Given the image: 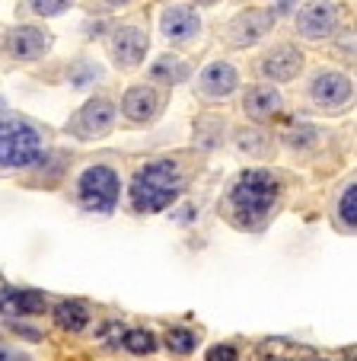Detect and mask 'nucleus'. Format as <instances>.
<instances>
[{"label": "nucleus", "mask_w": 357, "mask_h": 361, "mask_svg": "<svg viewBox=\"0 0 357 361\" xmlns=\"http://www.w3.org/2000/svg\"><path fill=\"white\" fill-rule=\"evenodd\" d=\"M281 195L284 185L271 170H262V166L243 170L230 183L220 202V214H227V221L239 231H262L281 204Z\"/></svg>", "instance_id": "nucleus-1"}, {"label": "nucleus", "mask_w": 357, "mask_h": 361, "mask_svg": "<svg viewBox=\"0 0 357 361\" xmlns=\"http://www.w3.org/2000/svg\"><path fill=\"white\" fill-rule=\"evenodd\" d=\"M185 185H189V173H185L179 157L147 160L131 176V189H128L131 208L137 214H160L182 198Z\"/></svg>", "instance_id": "nucleus-2"}, {"label": "nucleus", "mask_w": 357, "mask_h": 361, "mask_svg": "<svg viewBox=\"0 0 357 361\" xmlns=\"http://www.w3.org/2000/svg\"><path fill=\"white\" fill-rule=\"evenodd\" d=\"M42 154H45V131L32 118H0V173L32 170Z\"/></svg>", "instance_id": "nucleus-3"}, {"label": "nucleus", "mask_w": 357, "mask_h": 361, "mask_svg": "<svg viewBox=\"0 0 357 361\" xmlns=\"http://www.w3.org/2000/svg\"><path fill=\"white\" fill-rule=\"evenodd\" d=\"M122 198V179L118 170L108 164H93L77 176V202L83 212L93 214H112Z\"/></svg>", "instance_id": "nucleus-4"}, {"label": "nucleus", "mask_w": 357, "mask_h": 361, "mask_svg": "<svg viewBox=\"0 0 357 361\" xmlns=\"http://www.w3.org/2000/svg\"><path fill=\"white\" fill-rule=\"evenodd\" d=\"M54 48V32L35 23H16V26L0 29V55L13 64H35L48 58Z\"/></svg>", "instance_id": "nucleus-5"}, {"label": "nucleus", "mask_w": 357, "mask_h": 361, "mask_svg": "<svg viewBox=\"0 0 357 361\" xmlns=\"http://www.w3.org/2000/svg\"><path fill=\"white\" fill-rule=\"evenodd\" d=\"M150 51V35L141 23H118L106 39V55L115 71H137L147 61Z\"/></svg>", "instance_id": "nucleus-6"}, {"label": "nucleus", "mask_w": 357, "mask_h": 361, "mask_svg": "<svg viewBox=\"0 0 357 361\" xmlns=\"http://www.w3.org/2000/svg\"><path fill=\"white\" fill-rule=\"evenodd\" d=\"M277 26L275 7H246L223 23L220 42L230 48H256L262 39H268L271 29Z\"/></svg>", "instance_id": "nucleus-7"}, {"label": "nucleus", "mask_w": 357, "mask_h": 361, "mask_svg": "<svg viewBox=\"0 0 357 361\" xmlns=\"http://www.w3.org/2000/svg\"><path fill=\"white\" fill-rule=\"evenodd\" d=\"M306 99L319 112H344L354 102V80L344 71L319 68L306 83Z\"/></svg>", "instance_id": "nucleus-8"}, {"label": "nucleus", "mask_w": 357, "mask_h": 361, "mask_svg": "<svg viewBox=\"0 0 357 361\" xmlns=\"http://www.w3.org/2000/svg\"><path fill=\"white\" fill-rule=\"evenodd\" d=\"M115 118H118V106L108 96H89L80 109L68 118L64 131L77 141H102L106 135H112Z\"/></svg>", "instance_id": "nucleus-9"}, {"label": "nucleus", "mask_w": 357, "mask_h": 361, "mask_svg": "<svg viewBox=\"0 0 357 361\" xmlns=\"http://www.w3.org/2000/svg\"><path fill=\"white\" fill-rule=\"evenodd\" d=\"M306 68V55L303 48L294 45V42H277V45L265 48L256 61V74L262 77V83H294L296 77L303 74Z\"/></svg>", "instance_id": "nucleus-10"}, {"label": "nucleus", "mask_w": 357, "mask_h": 361, "mask_svg": "<svg viewBox=\"0 0 357 361\" xmlns=\"http://www.w3.org/2000/svg\"><path fill=\"white\" fill-rule=\"evenodd\" d=\"M294 26L303 42L335 39V32L342 29V7H338V0H306L296 10Z\"/></svg>", "instance_id": "nucleus-11"}, {"label": "nucleus", "mask_w": 357, "mask_h": 361, "mask_svg": "<svg viewBox=\"0 0 357 361\" xmlns=\"http://www.w3.org/2000/svg\"><path fill=\"white\" fill-rule=\"evenodd\" d=\"M166 99H169L166 90H160V87H154V83L144 80V83H134V87L125 90L118 112H122L131 125H150L163 116Z\"/></svg>", "instance_id": "nucleus-12"}, {"label": "nucleus", "mask_w": 357, "mask_h": 361, "mask_svg": "<svg viewBox=\"0 0 357 361\" xmlns=\"http://www.w3.org/2000/svg\"><path fill=\"white\" fill-rule=\"evenodd\" d=\"M204 23H201V13H198L192 4H169L166 10L160 13V32L169 45L182 48V45H192V42L201 35Z\"/></svg>", "instance_id": "nucleus-13"}, {"label": "nucleus", "mask_w": 357, "mask_h": 361, "mask_svg": "<svg viewBox=\"0 0 357 361\" xmlns=\"http://www.w3.org/2000/svg\"><path fill=\"white\" fill-rule=\"evenodd\" d=\"M239 90V68H236L233 61H211L208 68L198 71L195 77V96H201V99H230V96Z\"/></svg>", "instance_id": "nucleus-14"}, {"label": "nucleus", "mask_w": 357, "mask_h": 361, "mask_svg": "<svg viewBox=\"0 0 357 361\" xmlns=\"http://www.w3.org/2000/svg\"><path fill=\"white\" fill-rule=\"evenodd\" d=\"M284 109V96L271 83H252L243 93V112L252 122H268Z\"/></svg>", "instance_id": "nucleus-15"}, {"label": "nucleus", "mask_w": 357, "mask_h": 361, "mask_svg": "<svg viewBox=\"0 0 357 361\" xmlns=\"http://www.w3.org/2000/svg\"><path fill=\"white\" fill-rule=\"evenodd\" d=\"M185 80H192V64H189V58L173 55V51L154 58V64L147 68V83L166 90V93L173 87H179V83H185Z\"/></svg>", "instance_id": "nucleus-16"}, {"label": "nucleus", "mask_w": 357, "mask_h": 361, "mask_svg": "<svg viewBox=\"0 0 357 361\" xmlns=\"http://www.w3.org/2000/svg\"><path fill=\"white\" fill-rule=\"evenodd\" d=\"M48 298L32 288H7L0 294V314L4 317H35L45 314Z\"/></svg>", "instance_id": "nucleus-17"}, {"label": "nucleus", "mask_w": 357, "mask_h": 361, "mask_svg": "<svg viewBox=\"0 0 357 361\" xmlns=\"http://www.w3.org/2000/svg\"><path fill=\"white\" fill-rule=\"evenodd\" d=\"M252 361H313V352L290 339H262Z\"/></svg>", "instance_id": "nucleus-18"}, {"label": "nucleus", "mask_w": 357, "mask_h": 361, "mask_svg": "<svg viewBox=\"0 0 357 361\" xmlns=\"http://www.w3.org/2000/svg\"><path fill=\"white\" fill-rule=\"evenodd\" d=\"M54 323L61 329H68V333H80L89 323V307L83 300H61L54 307Z\"/></svg>", "instance_id": "nucleus-19"}, {"label": "nucleus", "mask_w": 357, "mask_h": 361, "mask_svg": "<svg viewBox=\"0 0 357 361\" xmlns=\"http://www.w3.org/2000/svg\"><path fill=\"white\" fill-rule=\"evenodd\" d=\"M335 218H338V227H342L344 233H354V227H357V183L354 179H351V183L342 189V195H338Z\"/></svg>", "instance_id": "nucleus-20"}, {"label": "nucleus", "mask_w": 357, "mask_h": 361, "mask_svg": "<svg viewBox=\"0 0 357 361\" xmlns=\"http://www.w3.org/2000/svg\"><path fill=\"white\" fill-rule=\"evenodd\" d=\"M102 77H106V71H102L96 61H89L87 55H80V58H77V61L68 68V80H70V87H74V90L93 87V83L102 80Z\"/></svg>", "instance_id": "nucleus-21"}, {"label": "nucleus", "mask_w": 357, "mask_h": 361, "mask_svg": "<svg viewBox=\"0 0 357 361\" xmlns=\"http://www.w3.org/2000/svg\"><path fill=\"white\" fill-rule=\"evenodd\" d=\"M74 7V0H23V13L35 16V20H54L64 16Z\"/></svg>", "instance_id": "nucleus-22"}, {"label": "nucleus", "mask_w": 357, "mask_h": 361, "mask_svg": "<svg viewBox=\"0 0 357 361\" xmlns=\"http://www.w3.org/2000/svg\"><path fill=\"white\" fill-rule=\"evenodd\" d=\"M166 348L173 355H192L198 348V333L185 326H173L166 329Z\"/></svg>", "instance_id": "nucleus-23"}, {"label": "nucleus", "mask_w": 357, "mask_h": 361, "mask_svg": "<svg viewBox=\"0 0 357 361\" xmlns=\"http://www.w3.org/2000/svg\"><path fill=\"white\" fill-rule=\"evenodd\" d=\"M122 345L131 355H154L156 352V336L150 329H125Z\"/></svg>", "instance_id": "nucleus-24"}, {"label": "nucleus", "mask_w": 357, "mask_h": 361, "mask_svg": "<svg viewBox=\"0 0 357 361\" xmlns=\"http://www.w3.org/2000/svg\"><path fill=\"white\" fill-rule=\"evenodd\" d=\"M284 141H287L294 150H306L319 141V131L313 128V125H294V128L284 135Z\"/></svg>", "instance_id": "nucleus-25"}, {"label": "nucleus", "mask_w": 357, "mask_h": 361, "mask_svg": "<svg viewBox=\"0 0 357 361\" xmlns=\"http://www.w3.org/2000/svg\"><path fill=\"white\" fill-rule=\"evenodd\" d=\"M338 55L344 64H354V29H338Z\"/></svg>", "instance_id": "nucleus-26"}, {"label": "nucleus", "mask_w": 357, "mask_h": 361, "mask_svg": "<svg viewBox=\"0 0 357 361\" xmlns=\"http://www.w3.org/2000/svg\"><path fill=\"white\" fill-rule=\"evenodd\" d=\"M122 336H125L122 323H106L99 329V342H106V345H122Z\"/></svg>", "instance_id": "nucleus-27"}, {"label": "nucleus", "mask_w": 357, "mask_h": 361, "mask_svg": "<svg viewBox=\"0 0 357 361\" xmlns=\"http://www.w3.org/2000/svg\"><path fill=\"white\" fill-rule=\"evenodd\" d=\"M208 361H239V352H236V345H211Z\"/></svg>", "instance_id": "nucleus-28"}, {"label": "nucleus", "mask_w": 357, "mask_h": 361, "mask_svg": "<svg viewBox=\"0 0 357 361\" xmlns=\"http://www.w3.org/2000/svg\"><path fill=\"white\" fill-rule=\"evenodd\" d=\"M10 329H13L16 336H26L29 342H42V333H39V329L26 326V323H20V320H13V323H10Z\"/></svg>", "instance_id": "nucleus-29"}, {"label": "nucleus", "mask_w": 357, "mask_h": 361, "mask_svg": "<svg viewBox=\"0 0 357 361\" xmlns=\"http://www.w3.org/2000/svg\"><path fill=\"white\" fill-rule=\"evenodd\" d=\"M0 361H29V355H23L20 348L7 345V342H0Z\"/></svg>", "instance_id": "nucleus-30"}, {"label": "nucleus", "mask_w": 357, "mask_h": 361, "mask_svg": "<svg viewBox=\"0 0 357 361\" xmlns=\"http://www.w3.org/2000/svg\"><path fill=\"white\" fill-rule=\"evenodd\" d=\"M102 10H122V7H131V4H137V0H99Z\"/></svg>", "instance_id": "nucleus-31"}, {"label": "nucleus", "mask_w": 357, "mask_h": 361, "mask_svg": "<svg viewBox=\"0 0 357 361\" xmlns=\"http://www.w3.org/2000/svg\"><path fill=\"white\" fill-rule=\"evenodd\" d=\"M214 4H220V0H192V7H214Z\"/></svg>", "instance_id": "nucleus-32"}, {"label": "nucleus", "mask_w": 357, "mask_h": 361, "mask_svg": "<svg viewBox=\"0 0 357 361\" xmlns=\"http://www.w3.org/2000/svg\"><path fill=\"white\" fill-rule=\"evenodd\" d=\"M7 291V281H4V275H0V294Z\"/></svg>", "instance_id": "nucleus-33"}, {"label": "nucleus", "mask_w": 357, "mask_h": 361, "mask_svg": "<svg viewBox=\"0 0 357 361\" xmlns=\"http://www.w3.org/2000/svg\"><path fill=\"white\" fill-rule=\"evenodd\" d=\"M313 361H329V358H313Z\"/></svg>", "instance_id": "nucleus-34"}]
</instances>
